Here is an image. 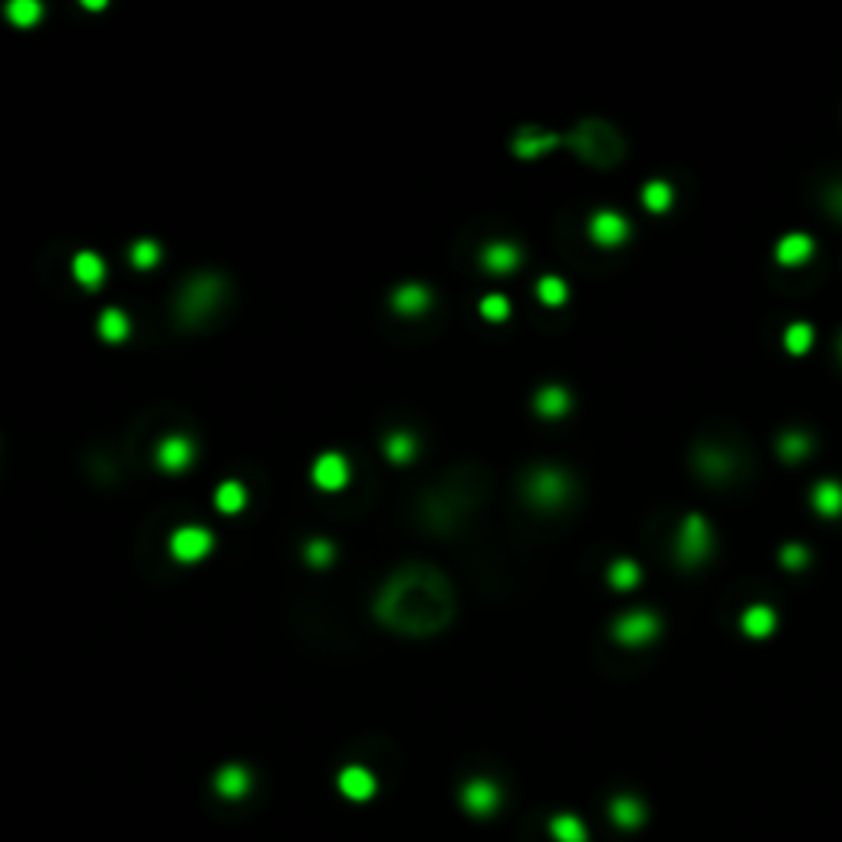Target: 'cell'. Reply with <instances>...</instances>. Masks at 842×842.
<instances>
[{"label": "cell", "instance_id": "cell-38", "mask_svg": "<svg viewBox=\"0 0 842 842\" xmlns=\"http://www.w3.org/2000/svg\"><path fill=\"white\" fill-rule=\"evenodd\" d=\"M823 208L832 220L842 224V182H832V185L823 188Z\"/></svg>", "mask_w": 842, "mask_h": 842}, {"label": "cell", "instance_id": "cell-23", "mask_svg": "<svg viewBox=\"0 0 842 842\" xmlns=\"http://www.w3.org/2000/svg\"><path fill=\"white\" fill-rule=\"evenodd\" d=\"M218 793L224 796V800H243V796L251 793V773L243 770V767H224V770L218 773Z\"/></svg>", "mask_w": 842, "mask_h": 842}, {"label": "cell", "instance_id": "cell-11", "mask_svg": "<svg viewBox=\"0 0 842 842\" xmlns=\"http://www.w3.org/2000/svg\"><path fill=\"white\" fill-rule=\"evenodd\" d=\"M155 461L165 474H182L195 464V444L185 435H168L162 444L155 448Z\"/></svg>", "mask_w": 842, "mask_h": 842}, {"label": "cell", "instance_id": "cell-34", "mask_svg": "<svg viewBox=\"0 0 842 842\" xmlns=\"http://www.w3.org/2000/svg\"><path fill=\"white\" fill-rule=\"evenodd\" d=\"M537 297H540V303H546V306H563L569 290H566V283L560 277H543L540 283H537Z\"/></svg>", "mask_w": 842, "mask_h": 842}, {"label": "cell", "instance_id": "cell-36", "mask_svg": "<svg viewBox=\"0 0 842 842\" xmlns=\"http://www.w3.org/2000/svg\"><path fill=\"white\" fill-rule=\"evenodd\" d=\"M303 560L310 566H329L333 563V543L329 540H310L303 546Z\"/></svg>", "mask_w": 842, "mask_h": 842}, {"label": "cell", "instance_id": "cell-30", "mask_svg": "<svg viewBox=\"0 0 842 842\" xmlns=\"http://www.w3.org/2000/svg\"><path fill=\"white\" fill-rule=\"evenodd\" d=\"M813 339H816V333H813V326L809 323H790L784 329V349L790 352V356H803V352H809Z\"/></svg>", "mask_w": 842, "mask_h": 842}, {"label": "cell", "instance_id": "cell-9", "mask_svg": "<svg viewBox=\"0 0 842 842\" xmlns=\"http://www.w3.org/2000/svg\"><path fill=\"white\" fill-rule=\"evenodd\" d=\"M629 234H632V224H629V218L625 214H619V211H596L592 218H589V237H592V243H599V247H622L625 241H629Z\"/></svg>", "mask_w": 842, "mask_h": 842}, {"label": "cell", "instance_id": "cell-2", "mask_svg": "<svg viewBox=\"0 0 842 842\" xmlns=\"http://www.w3.org/2000/svg\"><path fill=\"white\" fill-rule=\"evenodd\" d=\"M563 142L579 162L592 168H619L629 151L622 132L606 119H583L579 126H573V132H566Z\"/></svg>", "mask_w": 842, "mask_h": 842}, {"label": "cell", "instance_id": "cell-3", "mask_svg": "<svg viewBox=\"0 0 842 842\" xmlns=\"http://www.w3.org/2000/svg\"><path fill=\"white\" fill-rule=\"evenodd\" d=\"M691 467L704 484H730L747 471V448H740L738 441L724 435H711L691 448Z\"/></svg>", "mask_w": 842, "mask_h": 842}, {"label": "cell", "instance_id": "cell-24", "mask_svg": "<svg viewBox=\"0 0 842 842\" xmlns=\"http://www.w3.org/2000/svg\"><path fill=\"white\" fill-rule=\"evenodd\" d=\"M612 819L622 826V830H638L645 823V803L635 800V796H615L612 800Z\"/></svg>", "mask_w": 842, "mask_h": 842}, {"label": "cell", "instance_id": "cell-25", "mask_svg": "<svg viewBox=\"0 0 842 842\" xmlns=\"http://www.w3.org/2000/svg\"><path fill=\"white\" fill-rule=\"evenodd\" d=\"M96 329H99V336H103L105 343H126L132 326H128L126 313L112 306V310H105L103 316H99V326H96Z\"/></svg>", "mask_w": 842, "mask_h": 842}, {"label": "cell", "instance_id": "cell-10", "mask_svg": "<svg viewBox=\"0 0 842 842\" xmlns=\"http://www.w3.org/2000/svg\"><path fill=\"white\" fill-rule=\"evenodd\" d=\"M310 477L320 491H329V494H333V491H343V487L349 484V461L339 451H326V454L316 458Z\"/></svg>", "mask_w": 842, "mask_h": 842}, {"label": "cell", "instance_id": "cell-17", "mask_svg": "<svg viewBox=\"0 0 842 842\" xmlns=\"http://www.w3.org/2000/svg\"><path fill=\"white\" fill-rule=\"evenodd\" d=\"M809 500H813V510H816L819 517H826V520L842 517V484L839 481H832V477L816 481L813 491H809Z\"/></svg>", "mask_w": 842, "mask_h": 842}, {"label": "cell", "instance_id": "cell-22", "mask_svg": "<svg viewBox=\"0 0 842 842\" xmlns=\"http://www.w3.org/2000/svg\"><path fill=\"white\" fill-rule=\"evenodd\" d=\"M73 277H76V283L86 290H99L105 280V264L103 257L93 254V251H80V254L73 257Z\"/></svg>", "mask_w": 842, "mask_h": 842}, {"label": "cell", "instance_id": "cell-7", "mask_svg": "<svg viewBox=\"0 0 842 842\" xmlns=\"http://www.w3.org/2000/svg\"><path fill=\"white\" fill-rule=\"evenodd\" d=\"M661 632V619L652 609H629L612 622V638L625 648H642L655 642Z\"/></svg>", "mask_w": 842, "mask_h": 842}, {"label": "cell", "instance_id": "cell-26", "mask_svg": "<svg viewBox=\"0 0 842 842\" xmlns=\"http://www.w3.org/2000/svg\"><path fill=\"white\" fill-rule=\"evenodd\" d=\"M214 507H218L220 514H241V510L247 507V491H243V484L224 481V484L214 491Z\"/></svg>", "mask_w": 842, "mask_h": 842}, {"label": "cell", "instance_id": "cell-32", "mask_svg": "<svg viewBox=\"0 0 842 842\" xmlns=\"http://www.w3.org/2000/svg\"><path fill=\"white\" fill-rule=\"evenodd\" d=\"M550 832H553L556 842H586V826H583V819L569 816V813L556 816L553 823H550Z\"/></svg>", "mask_w": 842, "mask_h": 842}, {"label": "cell", "instance_id": "cell-33", "mask_svg": "<svg viewBox=\"0 0 842 842\" xmlns=\"http://www.w3.org/2000/svg\"><path fill=\"white\" fill-rule=\"evenodd\" d=\"M128 260H132V267H139V270H151V267H158V260H162V247L151 241V237H142V241L132 243Z\"/></svg>", "mask_w": 842, "mask_h": 842}, {"label": "cell", "instance_id": "cell-28", "mask_svg": "<svg viewBox=\"0 0 842 842\" xmlns=\"http://www.w3.org/2000/svg\"><path fill=\"white\" fill-rule=\"evenodd\" d=\"M642 205H645V211H652V214H665V211L675 205V191H671L668 182H648V185L642 188Z\"/></svg>", "mask_w": 842, "mask_h": 842}, {"label": "cell", "instance_id": "cell-5", "mask_svg": "<svg viewBox=\"0 0 842 842\" xmlns=\"http://www.w3.org/2000/svg\"><path fill=\"white\" fill-rule=\"evenodd\" d=\"M224 300V280L214 277V274H201L182 290L178 297V320L185 326H197L205 323L208 316H214Z\"/></svg>", "mask_w": 842, "mask_h": 842}, {"label": "cell", "instance_id": "cell-6", "mask_svg": "<svg viewBox=\"0 0 842 842\" xmlns=\"http://www.w3.org/2000/svg\"><path fill=\"white\" fill-rule=\"evenodd\" d=\"M711 550H715L711 523L701 514H688L678 523V533H675V560H678V566L694 569V566H701L711 556Z\"/></svg>", "mask_w": 842, "mask_h": 842}, {"label": "cell", "instance_id": "cell-37", "mask_svg": "<svg viewBox=\"0 0 842 842\" xmlns=\"http://www.w3.org/2000/svg\"><path fill=\"white\" fill-rule=\"evenodd\" d=\"M780 563L786 566V569H807L809 566V550L803 546V543H786L784 550H780Z\"/></svg>", "mask_w": 842, "mask_h": 842}, {"label": "cell", "instance_id": "cell-13", "mask_svg": "<svg viewBox=\"0 0 842 842\" xmlns=\"http://www.w3.org/2000/svg\"><path fill=\"white\" fill-rule=\"evenodd\" d=\"M520 264H523V251L510 241H494L481 251V267H484L487 274H497V277L514 274Z\"/></svg>", "mask_w": 842, "mask_h": 842}, {"label": "cell", "instance_id": "cell-14", "mask_svg": "<svg viewBox=\"0 0 842 842\" xmlns=\"http://www.w3.org/2000/svg\"><path fill=\"white\" fill-rule=\"evenodd\" d=\"M776 264L780 267H803L809 264V257L816 254V243H813V237L809 234H786V237H780V243H776Z\"/></svg>", "mask_w": 842, "mask_h": 842}, {"label": "cell", "instance_id": "cell-39", "mask_svg": "<svg viewBox=\"0 0 842 842\" xmlns=\"http://www.w3.org/2000/svg\"><path fill=\"white\" fill-rule=\"evenodd\" d=\"M836 356H839V362H842V336H839V343H836Z\"/></svg>", "mask_w": 842, "mask_h": 842}, {"label": "cell", "instance_id": "cell-18", "mask_svg": "<svg viewBox=\"0 0 842 842\" xmlns=\"http://www.w3.org/2000/svg\"><path fill=\"white\" fill-rule=\"evenodd\" d=\"M813 448H816V441H813V435L803 431V428H786L784 435L776 438V454H780V461L786 464H796V461H803V458H809Z\"/></svg>", "mask_w": 842, "mask_h": 842}, {"label": "cell", "instance_id": "cell-15", "mask_svg": "<svg viewBox=\"0 0 842 842\" xmlns=\"http://www.w3.org/2000/svg\"><path fill=\"white\" fill-rule=\"evenodd\" d=\"M461 803L474 816H487V813H494L497 803H500V790H497L491 780H471V784L461 790Z\"/></svg>", "mask_w": 842, "mask_h": 842}, {"label": "cell", "instance_id": "cell-31", "mask_svg": "<svg viewBox=\"0 0 842 842\" xmlns=\"http://www.w3.org/2000/svg\"><path fill=\"white\" fill-rule=\"evenodd\" d=\"M40 17H43V7L36 0H13V4H7V20L13 27H20V30L40 24Z\"/></svg>", "mask_w": 842, "mask_h": 842}, {"label": "cell", "instance_id": "cell-19", "mask_svg": "<svg viewBox=\"0 0 842 842\" xmlns=\"http://www.w3.org/2000/svg\"><path fill=\"white\" fill-rule=\"evenodd\" d=\"M740 629L750 638H767V635L776 632V612L767 602H753L747 609L740 612Z\"/></svg>", "mask_w": 842, "mask_h": 842}, {"label": "cell", "instance_id": "cell-29", "mask_svg": "<svg viewBox=\"0 0 842 842\" xmlns=\"http://www.w3.org/2000/svg\"><path fill=\"white\" fill-rule=\"evenodd\" d=\"M609 586L612 589H619V592H625V589H632V586H638V579H642V569H638V563L635 560H615V563L609 566Z\"/></svg>", "mask_w": 842, "mask_h": 842}, {"label": "cell", "instance_id": "cell-21", "mask_svg": "<svg viewBox=\"0 0 842 842\" xmlns=\"http://www.w3.org/2000/svg\"><path fill=\"white\" fill-rule=\"evenodd\" d=\"M339 790H343L349 800L366 803V800L375 796V776H372L366 767H346V770L339 773Z\"/></svg>", "mask_w": 842, "mask_h": 842}, {"label": "cell", "instance_id": "cell-20", "mask_svg": "<svg viewBox=\"0 0 842 842\" xmlns=\"http://www.w3.org/2000/svg\"><path fill=\"white\" fill-rule=\"evenodd\" d=\"M431 306V290L421 283H405L392 293V310L398 316H421Z\"/></svg>", "mask_w": 842, "mask_h": 842}, {"label": "cell", "instance_id": "cell-27", "mask_svg": "<svg viewBox=\"0 0 842 842\" xmlns=\"http://www.w3.org/2000/svg\"><path fill=\"white\" fill-rule=\"evenodd\" d=\"M385 458L389 461H395V464H408L412 458H415V451H418V441H415V435H408V431H392L389 438H385Z\"/></svg>", "mask_w": 842, "mask_h": 842}, {"label": "cell", "instance_id": "cell-12", "mask_svg": "<svg viewBox=\"0 0 842 842\" xmlns=\"http://www.w3.org/2000/svg\"><path fill=\"white\" fill-rule=\"evenodd\" d=\"M560 142H563V139H560L556 132H546V128H523V132H517V135H514L510 149H514V155H517V158H527V162H533V158H543L546 151H553Z\"/></svg>", "mask_w": 842, "mask_h": 842}, {"label": "cell", "instance_id": "cell-1", "mask_svg": "<svg viewBox=\"0 0 842 842\" xmlns=\"http://www.w3.org/2000/svg\"><path fill=\"white\" fill-rule=\"evenodd\" d=\"M375 615L392 632L435 635L454 619V589L435 566H405L379 589Z\"/></svg>", "mask_w": 842, "mask_h": 842}, {"label": "cell", "instance_id": "cell-16", "mask_svg": "<svg viewBox=\"0 0 842 842\" xmlns=\"http://www.w3.org/2000/svg\"><path fill=\"white\" fill-rule=\"evenodd\" d=\"M569 408H573V395L566 392L563 385H543L540 392L533 395V412L540 418H546V421L563 418Z\"/></svg>", "mask_w": 842, "mask_h": 842}, {"label": "cell", "instance_id": "cell-8", "mask_svg": "<svg viewBox=\"0 0 842 842\" xmlns=\"http://www.w3.org/2000/svg\"><path fill=\"white\" fill-rule=\"evenodd\" d=\"M168 550H172V556L178 563H197V560H205V556L214 550V537H211L205 527L185 523V527H178V530L172 533Z\"/></svg>", "mask_w": 842, "mask_h": 842}, {"label": "cell", "instance_id": "cell-35", "mask_svg": "<svg viewBox=\"0 0 842 842\" xmlns=\"http://www.w3.org/2000/svg\"><path fill=\"white\" fill-rule=\"evenodd\" d=\"M481 316H484L487 323H504L510 316V300L500 297V293H491V297L481 300Z\"/></svg>", "mask_w": 842, "mask_h": 842}, {"label": "cell", "instance_id": "cell-4", "mask_svg": "<svg viewBox=\"0 0 842 842\" xmlns=\"http://www.w3.org/2000/svg\"><path fill=\"white\" fill-rule=\"evenodd\" d=\"M573 494H576V481L553 464H540L523 477V500L533 510H546V514L563 510L573 500Z\"/></svg>", "mask_w": 842, "mask_h": 842}]
</instances>
